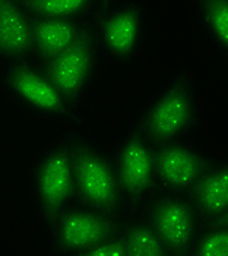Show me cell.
Here are the masks:
<instances>
[{"instance_id": "6da1fadb", "label": "cell", "mask_w": 228, "mask_h": 256, "mask_svg": "<svg viewBox=\"0 0 228 256\" xmlns=\"http://www.w3.org/2000/svg\"><path fill=\"white\" fill-rule=\"evenodd\" d=\"M200 112L199 86L189 72L182 70L152 94L132 122L156 145L189 139L199 126Z\"/></svg>"}, {"instance_id": "7a4b0ae2", "label": "cell", "mask_w": 228, "mask_h": 256, "mask_svg": "<svg viewBox=\"0 0 228 256\" xmlns=\"http://www.w3.org/2000/svg\"><path fill=\"white\" fill-rule=\"evenodd\" d=\"M74 128L47 144L32 160L28 170L30 205L44 228L75 202Z\"/></svg>"}, {"instance_id": "3957f363", "label": "cell", "mask_w": 228, "mask_h": 256, "mask_svg": "<svg viewBox=\"0 0 228 256\" xmlns=\"http://www.w3.org/2000/svg\"><path fill=\"white\" fill-rule=\"evenodd\" d=\"M74 204L118 217L123 198L108 150L79 126L74 128Z\"/></svg>"}, {"instance_id": "277c9868", "label": "cell", "mask_w": 228, "mask_h": 256, "mask_svg": "<svg viewBox=\"0 0 228 256\" xmlns=\"http://www.w3.org/2000/svg\"><path fill=\"white\" fill-rule=\"evenodd\" d=\"M155 145L133 122L116 138L108 150L123 198V212L140 214L156 194Z\"/></svg>"}, {"instance_id": "5b68a950", "label": "cell", "mask_w": 228, "mask_h": 256, "mask_svg": "<svg viewBox=\"0 0 228 256\" xmlns=\"http://www.w3.org/2000/svg\"><path fill=\"white\" fill-rule=\"evenodd\" d=\"M0 84L9 100L32 118L74 124L79 118L40 63L30 59L8 62L2 69Z\"/></svg>"}, {"instance_id": "8992f818", "label": "cell", "mask_w": 228, "mask_h": 256, "mask_svg": "<svg viewBox=\"0 0 228 256\" xmlns=\"http://www.w3.org/2000/svg\"><path fill=\"white\" fill-rule=\"evenodd\" d=\"M101 62L124 66L140 56L148 38V15L140 2L120 0L98 9L92 28Z\"/></svg>"}, {"instance_id": "52a82bcc", "label": "cell", "mask_w": 228, "mask_h": 256, "mask_svg": "<svg viewBox=\"0 0 228 256\" xmlns=\"http://www.w3.org/2000/svg\"><path fill=\"white\" fill-rule=\"evenodd\" d=\"M40 64L70 108L80 116V110L94 86L101 64L92 28L88 26L69 48L40 62Z\"/></svg>"}, {"instance_id": "ba28073f", "label": "cell", "mask_w": 228, "mask_h": 256, "mask_svg": "<svg viewBox=\"0 0 228 256\" xmlns=\"http://www.w3.org/2000/svg\"><path fill=\"white\" fill-rule=\"evenodd\" d=\"M118 217L72 204L46 228L53 254L86 256L102 238L116 233Z\"/></svg>"}, {"instance_id": "9c48e42d", "label": "cell", "mask_w": 228, "mask_h": 256, "mask_svg": "<svg viewBox=\"0 0 228 256\" xmlns=\"http://www.w3.org/2000/svg\"><path fill=\"white\" fill-rule=\"evenodd\" d=\"M142 214L160 237L167 255H189L200 220L186 195H154Z\"/></svg>"}, {"instance_id": "30bf717a", "label": "cell", "mask_w": 228, "mask_h": 256, "mask_svg": "<svg viewBox=\"0 0 228 256\" xmlns=\"http://www.w3.org/2000/svg\"><path fill=\"white\" fill-rule=\"evenodd\" d=\"M210 158V154L189 139L156 144L154 151L156 192L186 195Z\"/></svg>"}, {"instance_id": "8fae6325", "label": "cell", "mask_w": 228, "mask_h": 256, "mask_svg": "<svg viewBox=\"0 0 228 256\" xmlns=\"http://www.w3.org/2000/svg\"><path fill=\"white\" fill-rule=\"evenodd\" d=\"M186 196L200 222L228 220V161L214 157Z\"/></svg>"}, {"instance_id": "7c38bea8", "label": "cell", "mask_w": 228, "mask_h": 256, "mask_svg": "<svg viewBox=\"0 0 228 256\" xmlns=\"http://www.w3.org/2000/svg\"><path fill=\"white\" fill-rule=\"evenodd\" d=\"M32 56L31 16L20 0H0V59L8 62Z\"/></svg>"}, {"instance_id": "4fadbf2b", "label": "cell", "mask_w": 228, "mask_h": 256, "mask_svg": "<svg viewBox=\"0 0 228 256\" xmlns=\"http://www.w3.org/2000/svg\"><path fill=\"white\" fill-rule=\"evenodd\" d=\"M90 25L84 20L37 18L31 16L32 56L42 60L50 59L69 48Z\"/></svg>"}, {"instance_id": "5bb4252c", "label": "cell", "mask_w": 228, "mask_h": 256, "mask_svg": "<svg viewBox=\"0 0 228 256\" xmlns=\"http://www.w3.org/2000/svg\"><path fill=\"white\" fill-rule=\"evenodd\" d=\"M117 233L126 246L128 256H167L160 237L142 212L118 221Z\"/></svg>"}, {"instance_id": "9a60e30c", "label": "cell", "mask_w": 228, "mask_h": 256, "mask_svg": "<svg viewBox=\"0 0 228 256\" xmlns=\"http://www.w3.org/2000/svg\"><path fill=\"white\" fill-rule=\"evenodd\" d=\"M198 20L222 60H228V0H192Z\"/></svg>"}, {"instance_id": "2e32d148", "label": "cell", "mask_w": 228, "mask_h": 256, "mask_svg": "<svg viewBox=\"0 0 228 256\" xmlns=\"http://www.w3.org/2000/svg\"><path fill=\"white\" fill-rule=\"evenodd\" d=\"M30 16L85 20L100 9L98 0H20Z\"/></svg>"}, {"instance_id": "e0dca14e", "label": "cell", "mask_w": 228, "mask_h": 256, "mask_svg": "<svg viewBox=\"0 0 228 256\" xmlns=\"http://www.w3.org/2000/svg\"><path fill=\"white\" fill-rule=\"evenodd\" d=\"M189 256H228V220L200 222Z\"/></svg>"}, {"instance_id": "ac0fdd59", "label": "cell", "mask_w": 228, "mask_h": 256, "mask_svg": "<svg viewBox=\"0 0 228 256\" xmlns=\"http://www.w3.org/2000/svg\"><path fill=\"white\" fill-rule=\"evenodd\" d=\"M86 256H128L126 246L117 230L112 236L102 238L86 254Z\"/></svg>"}, {"instance_id": "d6986e66", "label": "cell", "mask_w": 228, "mask_h": 256, "mask_svg": "<svg viewBox=\"0 0 228 256\" xmlns=\"http://www.w3.org/2000/svg\"><path fill=\"white\" fill-rule=\"evenodd\" d=\"M120 0H98V4H100V9L104 8V6H108V4H113V3H117Z\"/></svg>"}]
</instances>
